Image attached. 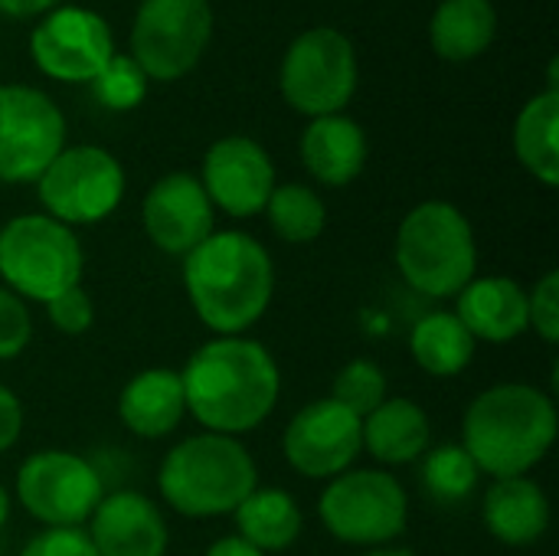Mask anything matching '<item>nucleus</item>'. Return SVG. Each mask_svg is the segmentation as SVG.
Segmentation results:
<instances>
[{
	"label": "nucleus",
	"mask_w": 559,
	"mask_h": 556,
	"mask_svg": "<svg viewBox=\"0 0 559 556\" xmlns=\"http://www.w3.org/2000/svg\"><path fill=\"white\" fill-rule=\"evenodd\" d=\"M478 465L465 452V446H439L426 456L423 462V488L442 501V505H459L475 495L478 488Z\"/></svg>",
	"instance_id": "nucleus-28"
},
{
	"label": "nucleus",
	"mask_w": 559,
	"mask_h": 556,
	"mask_svg": "<svg viewBox=\"0 0 559 556\" xmlns=\"http://www.w3.org/2000/svg\"><path fill=\"white\" fill-rule=\"evenodd\" d=\"M183 400L193 419L216 436L259 429L282 390L275 357L249 338H216L180 370Z\"/></svg>",
	"instance_id": "nucleus-1"
},
{
	"label": "nucleus",
	"mask_w": 559,
	"mask_h": 556,
	"mask_svg": "<svg viewBox=\"0 0 559 556\" xmlns=\"http://www.w3.org/2000/svg\"><path fill=\"white\" fill-rule=\"evenodd\" d=\"M157 488L183 518H219L233 514L259 488V472L233 436L203 433L167 452Z\"/></svg>",
	"instance_id": "nucleus-4"
},
{
	"label": "nucleus",
	"mask_w": 559,
	"mask_h": 556,
	"mask_svg": "<svg viewBox=\"0 0 559 556\" xmlns=\"http://www.w3.org/2000/svg\"><path fill=\"white\" fill-rule=\"evenodd\" d=\"M282 449L298 475L331 482L350 472V465L364 452L360 416H354L331 397L314 400L295 413V419L285 429Z\"/></svg>",
	"instance_id": "nucleus-14"
},
{
	"label": "nucleus",
	"mask_w": 559,
	"mask_h": 556,
	"mask_svg": "<svg viewBox=\"0 0 559 556\" xmlns=\"http://www.w3.org/2000/svg\"><path fill=\"white\" fill-rule=\"evenodd\" d=\"M147 239L167 256L193 252L206 236H213V203L193 174L160 177L141 206Z\"/></svg>",
	"instance_id": "nucleus-16"
},
{
	"label": "nucleus",
	"mask_w": 559,
	"mask_h": 556,
	"mask_svg": "<svg viewBox=\"0 0 559 556\" xmlns=\"http://www.w3.org/2000/svg\"><path fill=\"white\" fill-rule=\"evenodd\" d=\"M278 82L295 111L308 118L341 115L357 92V52L350 36L334 26L305 29L292 39Z\"/></svg>",
	"instance_id": "nucleus-7"
},
{
	"label": "nucleus",
	"mask_w": 559,
	"mask_h": 556,
	"mask_svg": "<svg viewBox=\"0 0 559 556\" xmlns=\"http://www.w3.org/2000/svg\"><path fill=\"white\" fill-rule=\"evenodd\" d=\"M16 498L46 528H79L105 498L98 472L75 452L46 449L16 472Z\"/></svg>",
	"instance_id": "nucleus-12"
},
{
	"label": "nucleus",
	"mask_w": 559,
	"mask_h": 556,
	"mask_svg": "<svg viewBox=\"0 0 559 556\" xmlns=\"http://www.w3.org/2000/svg\"><path fill=\"white\" fill-rule=\"evenodd\" d=\"M213 36L210 0H141L131 23V59L147 79L177 82L197 69Z\"/></svg>",
	"instance_id": "nucleus-8"
},
{
	"label": "nucleus",
	"mask_w": 559,
	"mask_h": 556,
	"mask_svg": "<svg viewBox=\"0 0 559 556\" xmlns=\"http://www.w3.org/2000/svg\"><path fill=\"white\" fill-rule=\"evenodd\" d=\"M79 236L46 213H23L0 229V279L20 298L52 301L82 282Z\"/></svg>",
	"instance_id": "nucleus-6"
},
{
	"label": "nucleus",
	"mask_w": 559,
	"mask_h": 556,
	"mask_svg": "<svg viewBox=\"0 0 559 556\" xmlns=\"http://www.w3.org/2000/svg\"><path fill=\"white\" fill-rule=\"evenodd\" d=\"M7 518H10V495H7V488L0 485V528L7 524Z\"/></svg>",
	"instance_id": "nucleus-38"
},
{
	"label": "nucleus",
	"mask_w": 559,
	"mask_h": 556,
	"mask_svg": "<svg viewBox=\"0 0 559 556\" xmlns=\"http://www.w3.org/2000/svg\"><path fill=\"white\" fill-rule=\"evenodd\" d=\"M66 147L59 105L33 85H0V180L36 184Z\"/></svg>",
	"instance_id": "nucleus-11"
},
{
	"label": "nucleus",
	"mask_w": 559,
	"mask_h": 556,
	"mask_svg": "<svg viewBox=\"0 0 559 556\" xmlns=\"http://www.w3.org/2000/svg\"><path fill=\"white\" fill-rule=\"evenodd\" d=\"M187 413L183 383L177 370H144L138 374L118 397V416L128 433L141 439H164L170 436Z\"/></svg>",
	"instance_id": "nucleus-21"
},
{
	"label": "nucleus",
	"mask_w": 559,
	"mask_h": 556,
	"mask_svg": "<svg viewBox=\"0 0 559 556\" xmlns=\"http://www.w3.org/2000/svg\"><path fill=\"white\" fill-rule=\"evenodd\" d=\"M527 324L547 341H559V272H547L534 292H527Z\"/></svg>",
	"instance_id": "nucleus-32"
},
{
	"label": "nucleus",
	"mask_w": 559,
	"mask_h": 556,
	"mask_svg": "<svg viewBox=\"0 0 559 556\" xmlns=\"http://www.w3.org/2000/svg\"><path fill=\"white\" fill-rule=\"evenodd\" d=\"M233 514H236L239 537L252 544L259 554L288 551L305 528L301 508L282 488H255Z\"/></svg>",
	"instance_id": "nucleus-24"
},
{
	"label": "nucleus",
	"mask_w": 559,
	"mask_h": 556,
	"mask_svg": "<svg viewBox=\"0 0 559 556\" xmlns=\"http://www.w3.org/2000/svg\"><path fill=\"white\" fill-rule=\"evenodd\" d=\"M475 344L478 341L455 318V311H432L409 334L413 360L432 377H459L472 364Z\"/></svg>",
	"instance_id": "nucleus-26"
},
{
	"label": "nucleus",
	"mask_w": 559,
	"mask_h": 556,
	"mask_svg": "<svg viewBox=\"0 0 559 556\" xmlns=\"http://www.w3.org/2000/svg\"><path fill=\"white\" fill-rule=\"evenodd\" d=\"M200 184L213 210L219 206L223 213L246 220L265 210L275 190V164L259 141L246 134H229L210 144Z\"/></svg>",
	"instance_id": "nucleus-15"
},
{
	"label": "nucleus",
	"mask_w": 559,
	"mask_h": 556,
	"mask_svg": "<svg viewBox=\"0 0 559 556\" xmlns=\"http://www.w3.org/2000/svg\"><path fill=\"white\" fill-rule=\"evenodd\" d=\"M46 315H49V321H52L56 331H62V334H82L95 321V305L85 295V288L75 285V288L56 295L52 301H46Z\"/></svg>",
	"instance_id": "nucleus-33"
},
{
	"label": "nucleus",
	"mask_w": 559,
	"mask_h": 556,
	"mask_svg": "<svg viewBox=\"0 0 559 556\" xmlns=\"http://www.w3.org/2000/svg\"><path fill=\"white\" fill-rule=\"evenodd\" d=\"M183 285L197 318L210 331L239 338L269 311L275 265L259 239L226 229L183 256Z\"/></svg>",
	"instance_id": "nucleus-2"
},
{
	"label": "nucleus",
	"mask_w": 559,
	"mask_h": 556,
	"mask_svg": "<svg viewBox=\"0 0 559 556\" xmlns=\"http://www.w3.org/2000/svg\"><path fill=\"white\" fill-rule=\"evenodd\" d=\"M485 528L508 547H527L540 541L550 528V501L537 482L527 475L495 478L485 492Z\"/></svg>",
	"instance_id": "nucleus-20"
},
{
	"label": "nucleus",
	"mask_w": 559,
	"mask_h": 556,
	"mask_svg": "<svg viewBox=\"0 0 559 556\" xmlns=\"http://www.w3.org/2000/svg\"><path fill=\"white\" fill-rule=\"evenodd\" d=\"M272 229L285 239V242H314L324 226H328V210L324 200L305 187V184H282L272 190L265 210Z\"/></svg>",
	"instance_id": "nucleus-27"
},
{
	"label": "nucleus",
	"mask_w": 559,
	"mask_h": 556,
	"mask_svg": "<svg viewBox=\"0 0 559 556\" xmlns=\"http://www.w3.org/2000/svg\"><path fill=\"white\" fill-rule=\"evenodd\" d=\"M46 216L62 226H92L108 220L124 197V167L95 144L62 147L36 180Z\"/></svg>",
	"instance_id": "nucleus-10"
},
{
	"label": "nucleus",
	"mask_w": 559,
	"mask_h": 556,
	"mask_svg": "<svg viewBox=\"0 0 559 556\" xmlns=\"http://www.w3.org/2000/svg\"><path fill=\"white\" fill-rule=\"evenodd\" d=\"M23 433V406L10 387L0 383V452H7Z\"/></svg>",
	"instance_id": "nucleus-35"
},
{
	"label": "nucleus",
	"mask_w": 559,
	"mask_h": 556,
	"mask_svg": "<svg viewBox=\"0 0 559 556\" xmlns=\"http://www.w3.org/2000/svg\"><path fill=\"white\" fill-rule=\"evenodd\" d=\"M331 400L341 403L344 410H350L360 419L370 416L386 400V377H383L380 364L367 360V357H357L347 367H341V374L334 377Z\"/></svg>",
	"instance_id": "nucleus-30"
},
{
	"label": "nucleus",
	"mask_w": 559,
	"mask_h": 556,
	"mask_svg": "<svg viewBox=\"0 0 559 556\" xmlns=\"http://www.w3.org/2000/svg\"><path fill=\"white\" fill-rule=\"evenodd\" d=\"M514 151L527 174L544 187L559 184V92L547 88L534 95L514 125Z\"/></svg>",
	"instance_id": "nucleus-25"
},
{
	"label": "nucleus",
	"mask_w": 559,
	"mask_h": 556,
	"mask_svg": "<svg viewBox=\"0 0 559 556\" xmlns=\"http://www.w3.org/2000/svg\"><path fill=\"white\" fill-rule=\"evenodd\" d=\"M88 541L98 556H164L167 524L154 501L138 492H115L92 511Z\"/></svg>",
	"instance_id": "nucleus-17"
},
{
	"label": "nucleus",
	"mask_w": 559,
	"mask_h": 556,
	"mask_svg": "<svg viewBox=\"0 0 559 556\" xmlns=\"http://www.w3.org/2000/svg\"><path fill=\"white\" fill-rule=\"evenodd\" d=\"M206 556H265V554H259L252 544H246V541L236 534V537H219V541L206 551Z\"/></svg>",
	"instance_id": "nucleus-37"
},
{
	"label": "nucleus",
	"mask_w": 559,
	"mask_h": 556,
	"mask_svg": "<svg viewBox=\"0 0 559 556\" xmlns=\"http://www.w3.org/2000/svg\"><path fill=\"white\" fill-rule=\"evenodd\" d=\"M20 556H98L88 534L79 528H46L36 534Z\"/></svg>",
	"instance_id": "nucleus-34"
},
{
	"label": "nucleus",
	"mask_w": 559,
	"mask_h": 556,
	"mask_svg": "<svg viewBox=\"0 0 559 556\" xmlns=\"http://www.w3.org/2000/svg\"><path fill=\"white\" fill-rule=\"evenodd\" d=\"M364 449L383 465H406L429 449V416L419 403L406 397L383 400L370 416L360 419Z\"/></svg>",
	"instance_id": "nucleus-22"
},
{
	"label": "nucleus",
	"mask_w": 559,
	"mask_h": 556,
	"mask_svg": "<svg viewBox=\"0 0 559 556\" xmlns=\"http://www.w3.org/2000/svg\"><path fill=\"white\" fill-rule=\"evenodd\" d=\"M318 514L324 528L354 547H380L406 531L409 501L390 472H344L328 482Z\"/></svg>",
	"instance_id": "nucleus-9"
},
{
	"label": "nucleus",
	"mask_w": 559,
	"mask_h": 556,
	"mask_svg": "<svg viewBox=\"0 0 559 556\" xmlns=\"http://www.w3.org/2000/svg\"><path fill=\"white\" fill-rule=\"evenodd\" d=\"M301 161L324 187H344L360 177L367 164V134L347 115L311 118L301 134Z\"/></svg>",
	"instance_id": "nucleus-19"
},
{
	"label": "nucleus",
	"mask_w": 559,
	"mask_h": 556,
	"mask_svg": "<svg viewBox=\"0 0 559 556\" xmlns=\"http://www.w3.org/2000/svg\"><path fill=\"white\" fill-rule=\"evenodd\" d=\"M478 265L475 233L465 213L445 200L413 206L396 229V269L429 298H455Z\"/></svg>",
	"instance_id": "nucleus-5"
},
{
	"label": "nucleus",
	"mask_w": 559,
	"mask_h": 556,
	"mask_svg": "<svg viewBox=\"0 0 559 556\" xmlns=\"http://www.w3.org/2000/svg\"><path fill=\"white\" fill-rule=\"evenodd\" d=\"M498 33V10L491 0H442L429 23L432 49L449 62H468L488 52Z\"/></svg>",
	"instance_id": "nucleus-23"
},
{
	"label": "nucleus",
	"mask_w": 559,
	"mask_h": 556,
	"mask_svg": "<svg viewBox=\"0 0 559 556\" xmlns=\"http://www.w3.org/2000/svg\"><path fill=\"white\" fill-rule=\"evenodd\" d=\"M33 338V321L20 295L0 285V360H10L26 351Z\"/></svg>",
	"instance_id": "nucleus-31"
},
{
	"label": "nucleus",
	"mask_w": 559,
	"mask_h": 556,
	"mask_svg": "<svg viewBox=\"0 0 559 556\" xmlns=\"http://www.w3.org/2000/svg\"><path fill=\"white\" fill-rule=\"evenodd\" d=\"M554 400L527 383H498L485 390L465 413L462 446L478 472L491 478H518L547 459L557 442Z\"/></svg>",
	"instance_id": "nucleus-3"
},
{
	"label": "nucleus",
	"mask_w": 559,
	"mask_h": 556,
	"mask_svg": "<svg viewBox=\"0 0 559 556\" xmlns=\"http://www.w3.org/2000/svg\"><path fill=\"white\" fill-rule=\"evenodd\" d=\"M364 556H416V554H409V551H373V554H364Z\"/></svg>",
	"instance_id": "nucleus-39"
},
{
	"label": "nucleus",
	"mask_w": 559,
	"mask_h": 556,
	"mask_svg": "<svg viewBox=\"0 0 559 556\" xmlns=\"http://www.w3.org/2000/svg\"><path fill=\"white\" fill-rule=\"evenodd\" d=\"M88 85H92V95L98 98V105H105L111 111H131L147 95V75L128 52H115Z\"/></svg>",
	"instance_id": "nucleus-29"
},
{
	"label": "nucleus",
	"mask_w": 559,
	"mask_h": 556,
	"mask_svg": "<svg viewBox=\"0 0 559 556\" xmlns=\"http://www.w3.org/2000/svg\"><path fill=\"white\" fill-rule=\"evenodd\" d=\"M62 0H0V13L13 16V20H29V16H43L49 10H56Z\"/></svg>",
	"instance_id": "nucleus-36"
},
{
	"label": "nucleus",
	"mask_w": 559,
	"mask_h": 556,
	"mask_svg": "<svg viewBox=\"0 0 559 556\" xmlns=\"http://www.w3.org/2000/svg\"><path fill=\"white\" fill-rule=\"evenodd\" d=\"M455 318L468 328L475 341L508 344L521 338L527 324V292L504 275L472 279L459 295Z\"/></svg>",
	"instance_id": "nucleus-18"
},
{
	"label": "nucleus",
	"mask_w": 559,
	"mask_h": 556,
	"mask_svg": "<svg viewBox=\"0 0 559 556\" xmlns=\"http://www.w3.org/2000/svg\"><path fill=\"white\" fill-rule=\"evenodd\" d=\"M36 69L56 82H92L115 56L108 23L85 7H56L29 33Z\"/></svg>",
	"instance_id": "nucleus-13"
}]
</instances>
